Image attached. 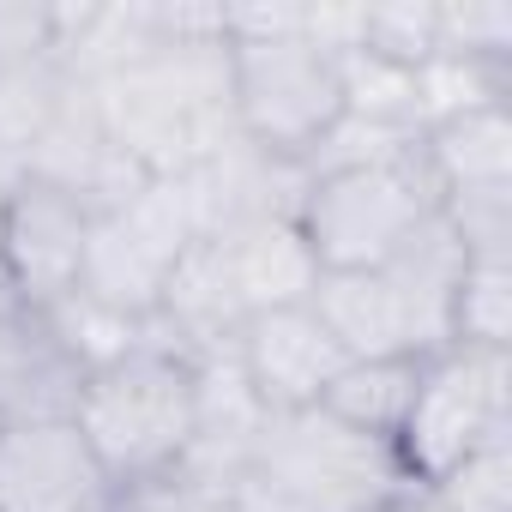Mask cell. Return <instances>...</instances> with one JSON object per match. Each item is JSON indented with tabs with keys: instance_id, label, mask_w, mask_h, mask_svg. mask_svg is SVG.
Listing matches in <instances>:
<instances>
[{
	"instance_id": "1",
	"label": "cell",
	"mask_w": 512,
	"mask_h": 512,
	"mask_svg": "<svg viewBox=\"0 0 512 512\" xmlns=\"http://www.w3.org/2000/svg\"><path fill=\"white\" fill-rule=\"evenodd\" d=\"M163 37L151 55L121 67L115 79L91 85L97 115L109 139L151 175H187L223 145L241 139L235 97H229V43H223V7H169L157 0Z\"/></svg>"
},
{
	"instance_id": "2",
	"label": "cell",
	"mask_w": 512,
	"mask_h": 512,
	"mask_svg": "<svg viewBox=\"0 0 512 512\" xmlns=\"http://www.w3.org/2000/svg\"><path fill=\"white\" fill-rule=\"evenodd\" d=\"M73 428L115 488L169 476L193 440V362L151 338L145 350L79 380Z\"/></svg>"
},
{
	"instance_id": "3",
	"label": "cell",
	"mask_w": 512,
	"mask_h": 512,
	"mask_svg": "<svg viewBox=\"0 0 512 512\" xmlns=\"http://www.w3.org/2000/svg\"><path fill=\"white\" fill-rule=\"evenodd\" d=\"M247 476L290 512H380L386 500L416 488L392 440L362 434L320 404L266 416Z\"/></svg>"
},
{
	"instance_id": "4",
	"label": "cell",
	"mask_w": 512,
	"mask_h": 512,
	"mask_svg": "<svg viewBox=\"0 0 512 512\" xmlns=\"http://www.w3.org/2000/svg\"><path fill=\"white\" fill-rule=\"evenodd\" d=\"M434 211H440V193L416 145L404 163L320 175L296 223L314 247L320 272H380Z\"/></svg>"
},
{
	"instance_id": "5",
	"label": "cell",
	"mask_w": 512,
	"mask_h": 512,
	"mask_svg": "<svg viewBox=\"0 0 512 512\" xmlns=\"http://www.w3.org/2000/svg\"><path fill=\"white\" fill-rule=\"evenodd\" d=\"M506 428H512V350L446 344L422 356L416 398L392 446L416 482H434L464 452H476L488 434H506Z\"/></svg>"
},
{
	"instance_id": "6",
	"label": "cell",
	"mask_w": 512,
	"mask_h": 512,
	"mask_svg": "<svg viewBox=\"0 0 512 512\" xmlns=\"http://www.w3.org/2000/svg\"><path fill=\"white\" fill-rule=\"evenodd\" d=\"M229 97H235L241 139H253L260 151H278V157H308L314 139L344 115L338 55L302 37L229 43Z\"/></svg>"
},
{
	"instance_id": "7",
	"label": "cell",
	"mask_w": 512,
	"mask_h": 512,
	"mask_svg": "<svg viewBox=\"0 0 512 512\" xmlns=\"http://www.w3.org/2000/svg\"><path fill=\"white\" fill-rule=\"evenodd\" d=\"M199 241L193 211L175 181H145L127 205L91 217L85 260H79V290L103 308H121L133 320L157 314L163 278L181 253Z\"/></svg>"
},
{
	"instance_id": "8",
	"label": "cell",
	"mask_w": 512,
	"mask_h": 512,
	"mask_svg": "<svg viewBox=\"0 0 512 512\" xmlns=\"http://www.w3.org/2000/svg\"><path fill=\"white\" fill-rule=\"evenodd\" d=\"M91 211L49 187V181H13L0 199V284L25 308H49L67 290H79V260H85Z\"/></svg>"
},
{
	"instance_id": "9",
	"label": "cell",
	"mask_w": 512,
	"mask_h": 512,
	"mask_svg": "<svg viewBox=\"0 0 512 512\" xmlns=\"http://www.w3.org/2000/svg\"><path fill=\"white\" fill-rule=\"evenodd\" d=\"M115 482L73 428L55 422H0V512H109Z\"/></svg>"
},
{
	"instance_id": "10",
	"label": "cell",
	"mask_w": 512,
	"mask_h": 512,
	"mask_svg": "<svg viewBox=\"0 0 512 512\" xmlns=\"http://www.w3.org/2000/svg\"><path fill=\"white\" fill-rule=\"evenodd\" d=\"M25 175H31V181H49V187H61V193H73L91 217L127 205V199L151 181V175L109 139L91 85H73V79H67V91H61V103H55V115H49V127H43V139H37V151H31V163H25ZM25 175H19V181H25Z\"/></svg>"
},
{
	"instance_id": "11",
	"label": "cell",
	"mask_w": 512,
	"mask_h": 512,
	"mask_svg": "<svg viewBox=\"0 0 512 512\" xmlns=\"http://www.w3.org/2000/svg\"><path fill=\"white\" fill-rule=\"evenodd\" d=\"M266 416L272 410L260 404V392L247 386L235 350L193 362V440H187L175 476L193 482V488L229 494L247 476V464H253V446H260Z\"/></svg>"
},
{
	"instance_id": "12",
	"label": "cell",
	"mask_w": 512,
	"mask_h": 512,
	"mask_svg": "<svg viewBox=\"0 0 512 512\" xmlns=\"http://www.w3.org/2000/svg\"><path fill=\"white\" fill-rule=\"evenodd\" d=\"M235 362L247 386L260 392V404L278 416V410H314L338 380L344 350L332 344L314 308H272V314H247L235 338Z\"/></svg>"
},
{
	"instance_id": "13",
	"label": "cell",
	"mask_w": 512,
	"mask_h": 512,
	"mask_svg": "<svg viewBox=\"0 0 512 512\" xmlns=\"http://www.w3.org/2000/svg\"><path fill=\"white\" fill-rule=\"evenodd\" d=\"M79 368L55 344L43 308L0 284V422H55L79 404Z\"/></svg>"
},
{
	"instance_id": "14",
	"label": "cell",
	"mask_w": 512,
	"mask_h": 512,
	"mask_svg": "<svg viewBox=\"0 0 512 512\" xmlns=\"http://www.w3.org/2000/svg\"><path fill=\"white\" fill-rule=\"evenodd\" d=\"M223 253V272L235 284L241 314H272V308H308L320 290V260L296 217H253L223 235H211Z\"/></svg>"
},
{
	"instance_id": "15",
	"label": "cell",
	"mask_w": 512,
	"mask_h": 512,
	"mask_svg": "<svg viewBox=\"0 0 512 512\" xmlns=\"http://www.w3.org/2000/svg\"><path fill=\"white\" fill-rule=\"evenodd\" d=\"M151 326H157V338H163L169 350H181L187 362H205V356L235 350L247 314H241V302H235V284H229V272H223V253H217L211 235H199L181 260L169 266Z\"/></svg>"
},
{
	"instance_id": "16",
	"label": "cell",
	"mask_w": 512,
	"mask_h": 512,
	"mask_svg": "<svg viewBox=\"0 0 512 512\" xmlns=\"http://www.w3.org/2000/svg\"><path fill=\"white\" fill-rule=\"evenodd\" d=\"M163 37L157 0H79L49 7V61L73 85H103L139 55H151Z\"/></svg>"
},
{
	"instance_id": "17",
	"label": "cell",
	"mask_w": 512,
	"mask_h": 512,
	"mask_svg": "<svg viewBox=\"0 0 512 512\" xmlns=\"http://www.w3.org/2000/svg\"><path fill=\"white\" fill-rule=\"evenodd\" d=\"M308 308L320 314V326L332 332V344L344 350V362L416 356L404 302H398V290H392L386 272H320V290H314Z\"/></svg>"
},
{
	"instance_id": "18",
	"label": "cell",
	"mask_w": 512,
	"mask_h": 512,
	"mask_svg": "<svg viewBox=\"0 0 512 512\" xmlns=\"http://www.w3.org/2000/svg\"><path fill=\"white\" fill-rule=\"evenodd\" d=\"M422 163L434 175L440 205L476 199V193H512V103H494L422 133Z\"/></svg>"
},
{
	"instance_id": "19",
	"label": "cell",
	"mask_w": 512,
	"mask_h": 512,
	"mask_svg": "<svg viewBox=\"0 0 512 512\" xmlns=\"http://www.w3.org/2000/svg\"><path fill=\"white\" fill-rule=\"evenodd\" d=\"M416 374H422V356H368V362H344L338 380L326 386L320 410H332L338 422L362 428V434H380V440H398L404 416H410V398H416Z\"/></svg>"
},
{
	"instance_id": "20",
	"label": "cell",
	"mask_w": 512,
	"mask_h": 512,
	"mask_svg": "<svg viewBox=\"0 0 512 512\" xmlns=\"http://www.w3.org/2000/svg\"><path fill=\"white\" fill-rule=\"evenodd\" d=\"M43 320H49L55 344L67 350V362H73L79 374H97V368H109V362H121V356H133V350H145V344L157 338L151 320H133V314H121V308H103V302H91L85 290H67L61 302H49Z\"/></svg>"
},
{
	"instance_id": "21",
	"label": "cell",
	"mask_w": 512,
	"mask_h": 512,
	"mask_svg": "<svg viewBox=\"0 0 512 512\" xmlns=\"http://www.w3.org/2000/svg\"><path fill=\"white\" fill-rule=\"evenodd\" d=\"M67 79L55 61H13V67H0V181H19L55 103H61Z\"/></svg>"
},
{
	"instance_id": "22",
	"label": "cell",
	"mask_w": 512,
	"mask_h": 512,
	"mask_svg": "<svg viewBox=\"0 0 512 512\" xmlns=\"http://www.w3.org/2000/svg\"><path fill=\"white\" fill-rule=\"evenodd\" d=\"M416 127L434 133L458 115H476V109H494V103H512V67H494V61H470V55H428L416 73Z\"/></svg>"
},
{
	"instance_id": "23",
	"label": "cell",
	"mask_w": 512,
	"mask_h": 512,
	"mask_svg": "<svg viewBox=\"0 0 512 512\" xmlns=\"http://www.w3.org/2000/svg\"><path fill=\"white\" fill-rule=\"evenodd\" d=\"M452 344L512 350V260H464L452 290Z\"/></svg>"
},
{
	"instance_id": "24",
	"label": "cell",
	"mask_w": 512,
	"mask_h": 512,
	"mask_svg": "<svg viewBox=\"0 0 512 512\" xmlns=\"http://www.w3.org/2000/svg\"><path fill=\"white\" fill-rule=\"evenodd\" d=\"M422 145L416 127H386V121H362V115H338L314 151L302 157V169L320 181V175H344V169H374V163H404L410 151Z\"/></svg>"
},
{
	"instance_id": "25",
	"label": "cell",
	"mask_w": 512,
	"mask_h": 512,
	"mask_svg": "<svg viewBox=\"0 0 512 512\" xmlns=\"http://www.w3.org/2000/svg\"><path fill=\"white\" fill-rule=\"evenodd\" d=\"M338 91H344V115L362 121H386V127H416V85L410 67H392L368 49L338 55ZM422 133V127H416Z\"/></svg>"
},
{
	"instance_id": "26",
	"label": "cell",
	"mask_w": 512,
	"mask_h": 512,
	"mask_svg": "<svg viewBox=\"0 0 512 512\" xmlns=\"http://www.w3.org/2000/svg\"><path fill=\"white\" fill-rule=\"evenodd\" d=\"M446 500V512H512V428L488 434L476 452H464L446 476L422 482Z\"/></svg>"
},
{
	"instance_id": "27",
	"label": "cell",
	"mask_w": 512,
	"mask_h": 512,
	"mask_svg": "<svg viewBox=\"0 0 512 512\" xmlns=\"http://www.w3.org/2000/svg\"><path fill=\"white\" fill-rule=\"evenodd\" d=\"M434 31H440L434 55H470V61L512 67V7L506 0H434Z\"/></svg>"
},
{
	"instance_id": "28",
	"label": "cell",
	"mask_w": 512,
	"mask_h": 512,
	"mask_svg": "<svg viewBox=\"0 0 512 512\" xmlns=\"http://www.w3.org/2000/svg\"><path fill=\"white\" fill-rule=\"evenodd\" d=\"M362 49L416 73L440 49L434 0H374V7H362Z\"/></svg>"
},
{
	"instance_id": "29",
	"label": "cell",
	"mask_w": 512,
	"mask_h": 512,
	"mask_svg": "<svg viewBox=\"0 0 512 512\" xmlns=\"http://www.w3.org/2000/svg\"><path fill=\"white\" fill-rule=\"evenodd\" d=\"M109 512H229V494L193 488V482H181V476L169 470V476H151V482L115 488Z\"/></svg>"
},
{
	"instance_id": "30",
	"label": "cell",
	"mask_w": 512,
	"mask_h": 512,
	"mask_svg": "<svg viewBox=\"0 0 512 512\" xmlns=\"http://www.w3.org/2000/svg\"><path fill=\"white\" fill-rule=\"evenodd\" d=\"M13 61H49V7L0 0V67Z\"/></svg>"
},
{
	"instance_id": "31",
	"label": "cell",
	"mask_w": 512,
	"mask_h": 512,
	"mask_svg": "<svg viewBox=\"0 0 512 512\" xmlns=\"http://www.w3.org/2000/svg\"><path fill=\"white\" fill-rule=\"evenodd\" d=\"M380 512H446V500H440L434 488H422V482H416V488H404L398 500H386Z\"/></svg>"
}]
</instances>
